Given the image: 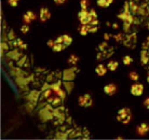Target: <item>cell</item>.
Instances as JSON below:
<instances>
[{
    "mask_svg": "<svg viewBox=\"0 0 149 140\" xmlns=\"http://www.w3.org/2000/svg\"><path fill=\"white\" fill-rule=\"evenodd\" d=\"M63 37H64V44H66V45L71 44V42H72V39H71L69 36H67V35H64Z\"/></svg>",
    "mask_w": 149,
    "mask_h": 140,
    "instance_id": "9a60e30c",
    "label": "cell"
},
{
    "mask_svg": "<svg viewBox=\"0 0 149 140\" xmlns=\"http://www.w3.org/2000/svg\"><path fill=\"white\" fill-rule=\"evenodd\" d=\"M78 62V57L76 55H70V57L68 58V63L70 64V65H76Z\"/></svg>",
    "mask_w": 149,
    "mask_h": 140,
    "instance_id": "4fadbf2b",
    "label": "cell"
},
{
    "mask_svg": "<svg viewBox=\"0 0 149 140\" xmlns=\"http://www.w3.org/2000/svg\"><path fill=\"white\" fill-rule=\"evenodd\" d=\"M118 66H119L118 62H115V60H110V62L107 64V68H108L110 71H115V70H117Z\"/></svg>",
    "mask_w": 149,
    "mask_h": 140,
    "instance_id": "9c48e42d",
    "label": "cell"
},
{
    "mask_svg": "<svg viewBox=\"0 0 149 140\" xmlns=\"http://www.w3.org/2000/svg\"><path fill=\"white\" fill-rule=\"evenodd\" d=\"M8 2L11 4L12 7H16L19 3V0H8Z\"/></svg>",
    "mask_w": 149,
    "mask_h": 140,
    "instance_id": "7402d4cb",
    "label": "cell"
},
{
    "mask_svg": "<svg viewBox=\"0 0 149 140\" xmlns=\"http://www.w3.org/2000/svg\"><path fill=\"white\" fill-rule=\"evenodd\" d=\"M26 14L28 15V16H29L30 19H31V21H35V19H37V15L35 14V13H34L33 11H28V12H26Z\"/></svg>",
    "mask_w": 149,
    "mask_h": 140,
    "instance_id": "d6986e66",
    "label": "cell"
},
{
    "mask_svg": "<svg viewBox=\"0 0 149 140\" xmlns=\"http://www.w3.org/2000/svg\"><path fill=\"white\" fill-rule=\"evenodd\" d=\"M116 91H117V87H116L115 84H108L104 87V92L109 96L113 95L116 93Z\"/></svg>",
    "mask_w": 149,
    "mask_h": 140,
    "instance_id": "52a82bcc",
    "label": "cell"
},
{
    "mask_svg": "<svg viewBox=\"0 0 149 140\" xmlns=\"http://www.w3.org/2000/svg\"><path fill=\"white\" fill-rule=\"evenodd\" d=\"M97 24H98V21H97V19H92V22L90 23V25H91V26H97Z\"/></svg>",
    "mask_w": 149,
    "mask_h": 140,
    "instance_id": "cb8c5ba5",
    "label": "cell"
},
{
    "mask_svg": "<svg viewBox=\"0 0 149 140\" xmlns=\"http://www.w3.org/2000/svg\"><path fill=\"white\" fill-rule=\"evenodd\" d=\"M39 17H40L41 22H47V21L51 17V13H50L48 8H41Z\"/></svg>",
    "mask_w": 149,
    "mask_h": 140,
    "instance_id": "277c9868",
    "label": "cell"
},
{
    "mask_svg": "<svg viewBox=\"0 0 149 140\" xmlns=\"http://www.w3.org/2000/svg\"><path fill=\"white\" fill-rule=\"evenodd\" d=\"M106 45H107V44H106V42H105V43H103V44H102L101 46H100V49H101L102 51H103V49H104L105 46H106Z\"/></svg>",
    "mask_w": 149,
    "mask_h": 140,
    "instance_id": "1f68e13d",
    "label": "cell"
},
{
    "mask_svg": "<svg viewBox=\"0 0 149 140\" xmlns=\"http://www.w3.org/2000/svg\"><path fill=\"white\" fill-rule=\"evenodd\" d=\"M90 28H91V25H82V27L80 28V35L81 36H86L88 33H90Z\"/></svg>",
    "mask_w": 149,
    "mask_h": 140,
    "instance_id": "30bf717a",
    "label": "cell"
},
{
    "mask_svg": "<svg viewBox=\"0 0 149 140\" xmlns=\"http://www.w3.org/2000/svg\"><path fill=\"white\" fill-rule=\"evenodd\" d=\"M129 114H131L130 109H127V108H123V109L119 110V112H118V116H117V120H118L119 122H121L123 119L125 118L127 115H129Z\"/></svg>",
    "mask_w": 149,
    "mask_h": 140,
    "instance_id": "5b68a950",
    "label": "cell"
},
{
    "mask_svg": "<svg viewBox=\"0 0 149 140\" xmlns=\"http://www.w3.org/2000/svg\"><path fill=\"white\" fill-rule=\"evenodd\" d=\"M143 92H144V86H143V84L136 83V84H134L131 87V93H132V95L134 96H142Z\"/></svg>",
    "mask_w": 149,
    "mask_h": 140,
    "instance_id": "3957f363",
    "label": "cell"
},
{
    "mask_svg": "<svg viewBox=\"0 0 149 140\" xmlns=\"http://www.w3.org/2000/svg\"><path fill=\"white\" fill-rule=\"evenodd\" d=\"M144 106H145V107L149 110V98H147V99L144 101Z\"/></svg>",
    "mask_w": 149,
    "mask_h": 140,
    "instance_id": "83f0119b",
    "label": "cell"
},
{
    "mask_svg": "<svg viewBox=\"0 0 149 140\" xmlns=\"http://www.w3.org/2000/svg\"><path fill=\"white\" fill-rule=\"evenodd\" d=\"M132 62H133V59H132V57H131V56L127 55V56H124V57H123V64H124V65L129 66Z\"/></svg>",
    "mask_w": 149,
    "mask_h": 140,
    "instance_id": "5bb4252c",
    "label": "cell"
},
{
    "mask_svg": "<svg viewBox=\"0 0 149 140\" xmlns=\"http://www.w3.org/2000/svg\"><path fill=\"white\" fill-rule=\"evenodd\" d=\"M66 46H67L66 44H62V43H55V44H54V46L52 48V50L54 52H61V51H63V50L66 48Z\"/></svg>",
    "mask_w": 149,
    "mask_h": 140,
    "instance_id": "8fae6325",
    "label": "cell"
},
{
    "mask_svg": "<svg viewBox=\"0 0 149 140\" xmlns=\"http://www.w3.org/2000/svg\"><path fill=\"white\" fill-rule=\"evenodd\" d=\"M104 38H105V40H106V41L109 40V35H108V33H105V35H104Z\"/></svg>",
    "mask_w": 149,
    "mask_h": 140,
    "instance_id": "4dcf8cb0",
    "label": "cell"
},
{
    "mask_svg": "<svg viewBox=\"0 0 149 140\" xmlns=\"http://www.w3.org/2000/svg\"><path fill=\"white\" fill-rule=\"evenodd\" d=\"M107 67L104 66V65H98V66L95 68V72L97 73V76H100V77H103L106 74V71H107Z\"/></svg>",
    "mask_w": 149,
    "mask_h": 140,
    "instance_id": "ba28073f",
    "label": "cell"
},
{
    "mask_svg": "<svg viewBox=\"0 0 149 140\" xmlns=\"http://www.w3.org/2000/svg\"><path fill=\"white\" fill-rule=\"evenodd\" d=\"M78 103L81 107H91L93 101H92V97H91L89 94H86V95L79 97Z\"/></svg>",
    "mask_w": 149,
    "mask_h": 140,
    "instance_id": "7a4b0ae2",
    "label": "cell"
},
{
    "mask_svg": "<svg viewBox=\"0 0 149 140\" xmlns=\"http://www.w3.org/2000/svg\"><path fill=\"white\" fill-rule=\"evenodd\" d=\"M130 121H131V114H129L123 119L122 121H121V123H123V124H127V123H130Z\"/></svg>",
    "mask_w": 149,
    "mask_h": 140,
    "instance_id": "44dd1931",
    "label": "cell"
},
{
    "mask_svg": "<svg viewBox=\"0 0 149 140\" xmlns=\"http://www.w3.org/2000/svg\"><path fill=\"white\" fill-rule=\"evenodd\" d=\"M147 81L149 82V76H148V77H147Z\"/></svg>",
    "mask_w": 149,
    "mask_h": 140,
    "instance_id": "e575fe53",
    "label": "cell"
},
{
    "mask_svg": "<svg viewBox=\"0 0 149 140\" xmlns=\"http://www.w3.org/2000/svg\"><path fill=\"white\" fill-rule=\"evenodd\" d=\"M54 2L57 4H63L66 2V0H54Z\"/></svg>",
    "mask_w": 149,
    "mask_h": 140,
    "instance_id": "4316f807",
    "label": "cell"
},
{
    "mask_svg": "<svg viewBox=\"0 0 149 140\" xmlns=\"http://www.w3.org/2000/svg\"><path fill=\"white\" fill-rule=\"evenodd\" d=\"M54 44H55V41H54V40H49L48 41V45L50 46V48H53V46H54Z\"/></svg>",
    "mask_w": 149,
    "mask_h": 140,
    "instance_id": "d4e9b609",
    "label": "cell"
},
{
    "mask_svg": "<svg viewBox=\"0 0 149 140\" xmlns=\"http://www.w3.org/2000/svg\"><path fill=\"white\" fill-rule=\"evenodd\" d=\"M121 38H122V35H121V33L117 35V36H115V39L117 40V42H120V41H121Z\"/></svg>",
    "mask_w": 149,
    "mask_h": 140,
    "instance_id": "484cf974",
    "label": "cell"
},
{
    "mask_svg": "<svg viewBox=\"0 0 149 140\" xmlns=\"http://www.w3.org/2000/svg\"><path fill=\"white\" fill-rule=\"evenodd\" d=\"M112 27H113V28H118V25H115V24H113V25H112Z\"/></svg>",
    "mask_w": 149,
    "mask_h": 140,
    "instance_id": "836d02e7",
    "label": "cell"
},
{
    "mask_svg": "<svg viewBox=\"0 0 149 140\" xmlns=\"http://www.w3.org/2000/svg\"><path fill=\"white\" fill-rule=\"evenodd\" d=\"M50 94H51V92H50V91H47V92L45 93V97H48Z\"/></svg>",
    "mask_w": 149,
    "mask_h": 140,
    "instance_id": "d6a6232c",
    "label": "cell"
},
{
    "mask_svg": "<svg viewBox=\"0 0 149 140\" xmlns=\"http://www.w3.org/2000/svg\"><path fill=\"white\" fill-rule=\"evenodd\" d=\"M21 31H22L23 33H27L28 31H29V26H28V24H25V25H23L22 27H21Z\"/></svg>",
    "mask_w": 149,
    "mask_h": 140,
    "instance_id": "ac0fdd59",
    "label": "cell"
},
{
    "mask_svg": "<svg viewBox=\"0 0 149 140\" xmlns=\"http://www.w3.org/2000/svg\"><path fill=\"white\" fill-rule=\"evenodd\" d=\"M97 30V26H93V28H90V33H95Z\"/></svg>",
    "mask_w": 149,
    "mask_h": 140,
    "instance_id": "f546056e",
    "label": "cell"
},
{
    "mask_svg": "<svg viewBox=\"0 0 149 140\" xmlns=\"http://www.w3.org/2000/svg\"><path fill=\"white\" fill-rule=\"evenodd\" d=\"M79 19L81 22L82 25H86V24H90L93 19V16L91 15L90 12H88L86 10H81L79 12Z\"/></svg>",
    "mask_w": 149,
    "mask_h": 140,
    "instance_id": "6da1fadb",
    "label": "cell"
},
{
    "mask_svg": "<svg viewBox=\"0 0 149 140\" xmlns=\"http://www.w3.org/2000/svg\"><path fill=\"white\" fill-rule=\"evenodd\" d=\"M130 79H131V80H133V81H138L139 77H138V74L136 73V72H131V73H130Z\"/></svg>",
    "mask_w": 149,
    "mask_h": 140,
    "instance_id": "e0dca14e",
    "label": "cell"
},
{
    "mask_svg": "<svg viewBox=\"0 0 149 140\" xmlns=\"http://www.w3.org/2000/svg\"><path fill=\"white\" fill-rule=\"evenodd\" d=\"M90 13H91V15L93 16V19H97V15H96V13H95V11H94V10H91V11H90Z\"/></svg>",
    "mask_w": 149,
    "mask_h": 140,
    "instance_id": "f1b7e54d",
    "label": "cell"
},
{
    "mask_svg": "<svg viewBox=\"0 0 149 140\" xmlns=\"http://www.w3.org/2000/svg\"><path fill=\"white\" fill-rule=\"evenodd\" d=\"M112 2V0H97L98 6L102 8H107Z\"/></svg>",
    "mask_w": 149,
    "mask_h": 140,
    "instance_id": "7c38bea8",
    "label": "cell"
},
{
    "mask_svg": "<svg viewBox=\"0 0 149 140\" xmlns=\"http://www.w3.org/2000/svg\"><path fill=\"white\" fill-rule=\"evenodd\" d=\"M88 3H89V1H88V0H81V1H80V6H81L82 10H86V8H88Z\"/></svg>",
    "mask_w": 149,
    "mask_h": 140,
    "instance_id": "2e32d148",
    "label": "cell"
},
{
    "mask_svg": "<svg viewBox=\"0 0 149 140\" xmlns=\"http://www.w3.org/2000/svg\"><path fill=\"white\" fill-rule=\"evenodd\" d=\"M55 43H64V37L63 36H60V37L57 38L55 40Z\"/></svg>",
    "mask_w": 149,
    "mask_h": 140,
    "instance_id": "603a6c76",
    "label": "cell"
},
{
    "mask_svg": "<svg viewBox=\"0 0 149 140\" xmlns=\"http://www.w3.org/2000/svg\"><path fill=\"white\" fill-rule=\"evenodd\" d=\"M23 19H24L25 24H30V22H33V21H31V19H30L26 13H25V14H24V16H23Z\"/></svg>",
    "mask_w": 149,
    "mask_h": 140,
    "instance_id": "ffe728a7",
    "label": "cell"
},
{
    "mask_svg": "<svg viewBox=\"0 0 149 140\" xmlns=\"http://www.w3.org/2000/svg\"><path fill=\"white\" fill-rule=\"evenodd\" d=\"M148 132H149V125H147L146 123H142V124L137 127V133H138V135H141V136H145Z\"/></svg>",
    "mask_w": 149,
    "mask_h": 140,
    "instance_id": "8992f818",
    "label": "cell"
}]
</instances>
